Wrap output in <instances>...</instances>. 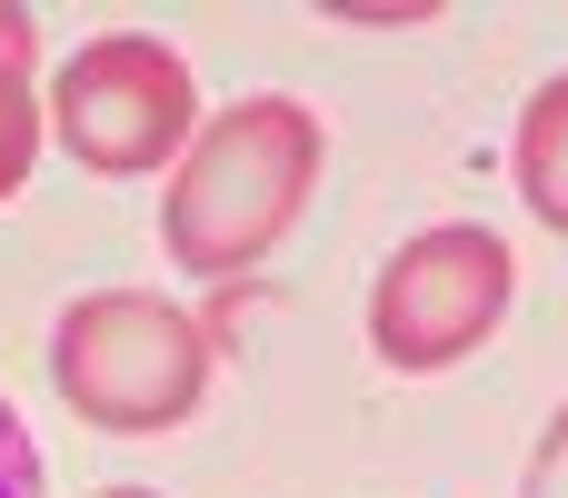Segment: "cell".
Listing matches in <instances>:
<instances>
[{"label": "cell", "instance_id": "6da1fadb", "mask_svg": "<svg viewBox=\"0 0 568 498\" xmlns=\"http://www.w3.org/2000/svg\"><path fill=\"white\" fill-rule=\"evenodd\" d=\"M320 160H329V140H320V110H310V100L250 90V100L210 110L200 140H190L180 170H170L160 250H170L190 280H240V270H260V260L300 230V210H310V190H320Z\"/></svg>", "mask_w": 568, "mask_h": 498}, {"label": "cell", "instance_id": "7a4b0ae2", "mask_svg": "<svg viewBox=\"0 0 568 498\" xmlns=\"http://www.w3.org/2000/svg\"><path fill=\"white\" fill-rule=\"evenodd\" d=\"M210 329L180 309V299H160V289H90V299H70L60 309V329H50V379H60V399L90 419V429H110V439H160V429H180L200 399H210Z\"/></svg>", "mask_w": 568, "mask_h": 498}, {"label": "cell", "instance_id": "3957f363", "mask_svg": "<svg viewBox=\"0 0 568 498\" xmlns=\"http://www.w3.org/2000/svg\"><path fill=\"white\" fill-rule=\"evenodd\" d=\"M50 140L100 170V180H150V170H180V150L200 140V80L190 60L160 40V30H100L80 40L60 70H50V100H40Z\"/></svg>", "mask_w": 568, "mask_h": 498}, {"label": "cell", "instance_id": "277c9868", "mask_svg": "<svg viewBox=\"0 0 568 498\" xmlns=\"http://www.w3.org/2000/svg\"><path fill=\"white\" fill-rule=\"evenodd\" d=\"M519 299V260L499 230L479 220H439L419 240H399L369 280V349L399 369V379H439L459 359H479L499 339Z\"/></svg>", "mask_w": 568, "mask_h": 498}, {"label": "cell", "instance_id": "5b68a950", "mask_svg": "<svg viewBox=\"0 0 568 498\" xmlns=\"http://www.w3.org/2000/svg\"><path fill=\"white\" fill-rule=\"evenodd\" d=\"M509 170H519V200H529V220L568 240V70L529 90V110H519V140H509Z\"/></svg>", "mask_w": 568, "mask_h": 498}, {"label": "cell", "instance_id": "8992f818", "mask_svg": "<svg viewBox=\"0 0 568 498\" xmlns=\"http://www.w3.org/2000/svg\"><path fill=\"white\" fill-rule=\"evenodd\" d=\"M50 120H40V90H30V60H0V200H20L30 160H40Z\"/></svg>", "mask_w": 568, "mask_h": 498}, {"label": "cell", "instance_id": "52a82bcc", "mask_svg": "<svg viewBox=\"0 0 568 498\" xmlns=\"http://www.w3.org/2000/svg\"><path fill=\"white\" fill-rule=\"evenodd\" d=\"M0 498H50V459L30 449V429H20L10 399H0Z\"/></svg>", "mask_w": 568, "mask_h": 498}, {"label": "cell", "instance_id": "ba28073f", "mask_svg": "<svg viewBox=\"0 0 568 498\" xmlns=\"http://www.w3.org/2000/svg\"><path fill=\"white\" fill-rule=\"evenodd\" d=\"M519 498H568V399L549 409V429L529 439V469H519Z\"/></svg>", "mask_w": 568, "mask_h": 498}, {"label": "cell", "instance_id": "9c48e42d", "mask_svg": "<svg viewBox=\"0 0 568 498\" xmlns=\"http://www.w3.org/2000/svg\"><path fill=\"white\" fill-rule=\"evenodd\" d=\"M0 60H30V10L0 0Z\"/></svg>", "mask_w": 568, "mask_h": 498}, {"label": "cell", "instance_id": "30bf717a", "mask_svg": "<svg viewBox=\"0 0 568 498\" xmlns=\"http://www.w3.org/2000/svg\"><path fill=\"white\" fill-rule=\"evenodd\" d=\"M100 498H160V489H100Z\"/></svg>", "mask_w": 568, "mask_h": 498}]
</instances>
